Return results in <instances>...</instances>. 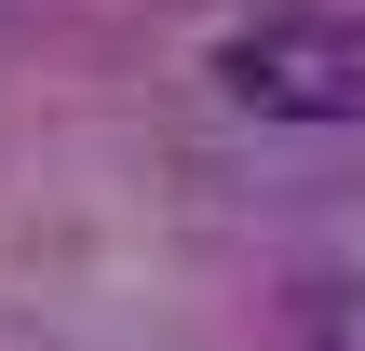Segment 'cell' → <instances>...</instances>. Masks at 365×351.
I'll return each instance as SVG.
<instances>
[{
  "instance_id": "6da1fadb",
  "label": "cell",
  "mask_w": 365,
  "mask_h": 351,
  "mask_svg": "<svg viewBox=\"0 0 365 351\" xmlns=\"http://www.w3.org/2000/svg\"><path fill=\"white\" fill-rule=\"evenodd\" d=\"M217 95H230L244 122H284V135H339V122H365V14L271 0L257 27L217 41Z\"/></svg>"
}]
</instances>
